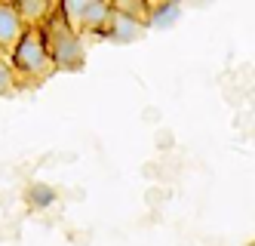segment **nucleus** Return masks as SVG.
Returning <instances> with one entry per match:
<instances>
[{"label":"nucleus","instance_id":"nucleus-1","mask_svg":"<svg viewBox=\"0 0 255 246\" xmlns=\"http://www.w3.org/2000/svg\"><path fill=\"white\" fill-rule=\"evenodd\" d=\"M43 31V40H46V49H49V59H52V68H68V71H77L83 65V43H80V34L68 25V18L56 9L49 12L46 18V28Z\"/></svg>","mask_w":255,"mask_h":246},{"label":"nucleus","instance_id":"nucleus-2","mask_svg":"<svg viewBox=\"0 0 255 246\" xmlns=\"http://www.w3.org/2000/svg\"><path fill=\"white\" fill-rule=\"evenodd\" d=\"M12 68L28 74V77H43V74L52 71V59L43 40V31L37 25H31L22 31V37L12 46Z\"/></svg>","mask_w":255,"mask_h":246},{"label":"nucleus","instance_id":"nucleus-3","mask_svg":"<svg viewBox=\"0 0 255 246\" xmlns=\"http://www.w3.org/2000/svg\"><path fill=\"white\" fill-rule=\"evenodd\" d=\"M59 12L68 18L71 28L102 34L108 25V15H111V3H105V0H65V3H59Z\"/></svg>","mask_w":255,"mask_h":246},{"label":"nucleus","instance_id":"nucleus-4","mask_svg":"<svg viewBox=\"0 0 255 246\" xmlns=\"http://www.w3.org/2000/svg\"><path fill=\"white\" fill-rule=\"evenodd\" d=\"M141 34H144V22H141V18L126 15V12L111 6V15H108V25L102 31V37H108V40H114V43H132V40H138Z\"/></svg>","mask_w":255,"mask_h":246},{"label":"nucleus","instance_id":"nucleus-5","mask_svg":"<svg viewBox=\"0 0 255 246\" xmlns=\"http://www.w3.org/2000/svg\"><path fill=\"white\" fill-rule=\"evenodd\" d=\"M22 31H25V22L15 12V3H0V46H15Z\"/></svg>","mask_w":255,"mask_h":246},{"label":"nucleus","instance_id":"nucleus-6","mask_svg":"<svg viewBox=\"0 0 255 246\" xmlns=\"http://www.w3.org/2000/svg\"><path fill=\"white\" fill-rule=\"evenodd\" d=\"M181 18V3H154L148 6V25L151 28H172Z\"/></svg>","mask_w":255,"mask_h":246},{"label":"nucleus","instance_id":"nucleus-7","mask_svg":"<svg viewBox=\"0 0 255 246\" xmlns=\"http://www.w3.org/2000/svg\"><path fill=\"white\" fill-rule=\"evenodd\" d=\"M25 200L34 206V210H46V206H52V203H56V191H52L49 185H43V182H34V185L28 188Z\"/></svg>","mask_w":255,"mask_h":246},{"label":"nucleus","instance_id":"nucleus-8","mask_svg":"<svg viewBox=\"0 0 255 246\" xmlns=\"http://www.w3.org/2000/svg\"><path fill=\"white\" fill-rule=\"evenodd\" d=\"M19 9V18L25 22V18H46L49 15V3L46 0H19V3H15Z\"/></svg>","mask_w":255,"mask_h":246},{"label":"nucleus","instance_id":"nucleus-9","mask_svg":"<svg viewBox=\"0 0 255 246\" xmlns=\"http://www.w3.org/2000/svg\"><path fill=\"white\" fill-rule=\"evenodd\" d=\"M12 80H15V77H12V68H9L3 59H0V96L12 89Z\"/></svg>","mask_w":255,"mask_h":246}]
</instances>
